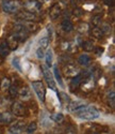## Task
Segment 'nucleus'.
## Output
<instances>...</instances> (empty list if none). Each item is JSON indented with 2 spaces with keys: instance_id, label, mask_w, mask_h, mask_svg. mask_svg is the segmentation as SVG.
<instances>
[{
  "instance_id": "35",
  "label": "nucleus",
  "mask_w": 115,
  "mask_h": 134,
  "mask_svg": "<svg viewBox=\"0 0 115 134\" xmlns=\"http://www.w3.org/2000/svg\"><path fill=\"white\" fill-rule=\"evenodd\" d=\"M65 133L66 134H77V130L74 126H68L65 130Z\"/></svg>"
},
{
  "instance_id": "15",
  "label": "nucleus",
  "mask_w": 115,
  "mask_h": 134,
  "mask_svg": "<svg viewBox=\"0 0 115 134\" xmlns=\"http://www.w3.org/2000/svg\"><path fill=\"white\" fill-rule=\"evenodd\" d=\"M44 58H45V62H46L45 65H47L48 68H51L52 64H53V53H52V51L48 49L47 52H45Z\"/></svg>"
},
{
  "instance_id": "6",
  "label": "nucleus",
  "mask_w": 115,
  "mask_h": 134,
  "mask_svg": "<svg viewBox=\"0 0 115 134\" xmlns=\"http://www.w3.org/2000/svg\"><path fill=\"white\" fill-rule=\"evenodd\" d=\"M24 8L26 11H29L31 13H40L42 11V4L37 1V0H28L24 3Z\"/></svg>"
},
{
  "instance_id": "39",
  "label": "nucleus",
  "mask_w": 115,
  "mask_h": 134,
  "mask_svg": "<svg viewBox=\"0 0 115 134\" xmlns=\"http://www.w3.org/2000/svg\"><path fill=\"white\" fill-rule=\"evenodd\" d=\"M0 134H1V132H0Z\"/></svg>"
},
{
  "instance_id": "5",
  "label": "nucleus",
  "mask_w": 115,
  "mask_h": 134,
  "mask_svg": "<svg viewBox=\"0 0 115 134\" xmlns=\"http://www.w3.org/2000/svg\"><path fill=\"white\" fill-rule=\"evenodd\" d=\"M11 111L16 117H25L27 115V107L20 101H16L11 106Z\"/></svg>"
},
{
  "instance_id": "25",
  "label": "nucleus",
  "mask_w": 115,
  "mask_h": 134,
  "mask_svg": "<svg viewBox=\"0 0 115 134\" xmlns=\"http://www.w3.org/2000/svg\"><path fill=\"white\" fill-rule=\"evenodd\" d=\"M83 44H82V47H83V49L85 51V52H87V53H91V52H93V49H94V43L92 42V41H84V42H82Z\"/></svg>"
},
{
  "instance_id": "16",
  "label": "nucleus",
  "mask_w": 115,
  "mask_h": 134,
  "mask_svg": "<svg viewBox=\"0 0 115 134\" xmlns=\"http://www.w3.org/2000/svg\"><path fill=\"white\" fill-rule=\"evenodd\" d=\"M24 26H25L26 30H27L29 33L36 32V31L39 30V26H37V24L33 23V21H25V23H24Z\"/></svg>"
},
{
  "instance_id": "22",
  "label": "nucleus",
  "mask_w": 115,
  "mask_h": 134,
  "mask_svg": "<svg viewBox=\"0 0 115 134\" xmlns=\"http://www.w3.org/2000/svg\"><path fill=\"white\" fill-rule=\"evenodd\" d=\"M51 120L55 124H62L64 121V115L62 113H54V114H51L50 116Z\"/></svg>"
},
{
  "instance_id": "7",
  "label": "nucleus",
  "mask_w": 115,
  "mask_h": 134,
  "mask_svg": "<svg viewBox=\"0 0 115 134\" xmlns=\"http://www.w3.org/2000/svg\"><path fill=\"white\" fill-rule=\"evenodd\" d=\"M16 17L18 19L25 20V21H34V20L37 19L36 14L31 13V12H29V11H26V10H19L18 12L16 13Z\"/></svg>"
},
{
  "instance_id": "30",
  "label": "nucleus",
  "mask_w": 115,
  "mask_h": 134,
  "mask_svg": "<svg viewBox=\"0 0 115 134\" xmlns=\"http://www.w3.org/2000/svg\"><path fill=\"white\" fill-rule=\"evenodd\" d=\"M40 47H42V48H47L48 46H49V38L48 37H44V38H42L41 40H40Z\"/></svg>"
},
{
  "instance_id": "19",
  "label": "nucleus",
  "mask_w": 115,
  "mask_h": 134,
  "mask_svg": "<svg viewBox=\"0 0 115 134\" xmlns=\"http://www.w3.org/2000/svg\"><path fill=\"white\" fill-rule=\"evenodd\" d=\"M10 53V48L7 44V41H2L0 42V57L4 58L5 56H8Z\"/></svg>"
},
{
  "instance_id": "4",
  "label": "nucleus",
  "mask_w": 115,
  "mask_h": 134,
  "mask_svg": "<svg viewBox=\"0 0 115 134\" xmlns=\"http://www.w3.org/2000/svg\"><path fill=\"white\" fill-rule=\"evenodd\" d=\"M32 88H33V90L34 92H35L36 97L39 98V100L41 102H45V99H46V88L43 84V82L41 81H36V82H32L31 84Z\"/></svg>"
},
{
  "instance_id": "1",
  "label": "nucleus",
  "mask_w": 115,
  "mask_h": 134,
  "mask_svg": "<svg viewBox=\"0 0 115 134\" xmlns=\"http://www.w3.org/2000/svg\"><path fill=\"white\" fill-rule=\"evenodd\" d=\"M74 113L76 114L77 117H79L82 120H94L99 117V111L95 107L86 105V104L78 108Z\"/></svg>"
},
{
  "instance_id": "37",
  "label": "nucleus",
  "mask_w": 115,
  "mask_h": 134,
  "mask_svg": "<svg viewBox=\"0 0 115 134\" xmlns=\"http://www.w3.org/2000/svg\"><path fill=\"white\" fill-rule=\"evenodd\" d=\"M93 52H95L96 56H100V55H102V53H103V48H102V47H94Z\"/></svg>"
},
{
  "instance_id": "24",
  "label": "nucleus",
  "mask_w": 115,
  "mask_h": 134,
  "mask_svg": "<svg viewBox=\"0 0 115 134\" xmlns=\"http://www.w3.org/2000/svg\"><path fill=\"white\" fill-rule=\"evenodd\" d=\"M77 30L79 31V33H86L90 31V25L87 23H80L77 27Z\"/></svg>"
},
{
  "instance_id": "8",
  "label": "nucleus",
  "mask_w": 115,
  "mask_h": 134,
  "mask_svg": "<svg viewBox=\"0 0 115 134\" xmlns=\"http://www.w3.org/2000/svg\"><path fill=\"white\" fill-rule=\"evenodd\" d=\"M63 73L66 77H74V76L80 74V69L73 63H67V64L64 65Z\"/></svg>"
},
{
  "instance_id": "9",
  "label": "nucleus",
  "mask_w": 115,
  "mask_h": 134,
  "mask_svg": "<svg viewBox=\"0 0 115 134\" xmlns=\"http://www.w3.org/2000/svg\"><path fill=\"white\" fill-rule=\"evenodd\" d=\"M19 40L18 38L14 35V33H12V35H10L8 40H7V44H8V46L10 48V51H16L19 46Z\"/></svg>"
},
{
  "instance_id": "33",
  "label": "nucleus",
  "mask_w": 115,
  "mask_h": 134,
  "mask_svg": "<svg viewBox=\"0 0 115 134\" xmlns=\"http://www.w3.org/2000/svg\"><path fill=\"white\" fill-rule=\"evenodd\" d=\"M22 132H24V130L17 129V128H14V127H12V126H10V128H9L7 134H21Z\"/></svg>"
},
{
  "instance_id": "28",
  "label": "nucleus",
  "mask_w": 115,
  "mask_h": 134,
  "mask_svg": "<svg viewBox=\"0 0 115 134\" xmlns=\"http://www.w3.org/2000/svg\"><path fill=\"white\" fill-rule=\"evenodd\" d=\"M9 92H10V94H11V97H12V98L17 97L18 96V87L16 85H12V84H11V86L9 88Z\"/></svg>"
},
{
  "instance_id": "2",
  "label": "nucleus",
  "mask_w": 115,
  "mask_h": 134,
  "mask_svg": "<svg viewBox=\"0 0 115 134\" xmlns=\"http://www.w3.org/2000/svg\"><path fill=\"white\" fill-rule=\"evenodd\" d=\"M21 4L17 0H4L2 2V9L8 14H15L20 10Z\"/></svg>"
},
{
  "instance_id": "18",
  "label": "nucleus",
  "mask_w": 115,
  "mask_h": 134,
  "mask_svg": "<svg viewBox=\"0 0 115 134\" xmlns=\"http://www.w3.org/2000/svg\"><path fill=\"white\" fill-rule=\"evenodd\" d=\"M83 105H85V103L82 101H73V102L68 103V109H69V111H72V113H74V111H76L78 108H80Z\"/></svg>"
},
{
  "instance_id": "31",
  "label": "nucleus",
  "mask_w": 115,
  "mask_h": 134,
  "mask_svg": "<svg viewBox=\"0 0 115 134\" xmlns=\"http://www.w3.org/2000/svg\"><path fill=\"white\" fill-rule=\"evenodd\" d=\"M92 24L94 27H99L101 25V16L100 15H95L92 18Z\"/></svg>"
},
{
  "instance_id": "29",
  "label": "nucleus",
  "mask_w": 115,
  "mask_h": 134,
  "mask_svg": "<svg viewBox=\"0 0 115 134\" xmlns=\"http://www.w3.org/2000/svg\"><path fill=\"white\" fill-rule=\"evenodd\" d=\"M108 101H109V104H111V106L114 108V106H115V94H114L113 89H111V91H109V93H108Z\"/></svg>"
},
{
  "instance_id": "13",
  "label": "nucleus",
  "mask_w": 115,
  "mask_h": 134,
  "mask_svg": "<svg viewBox=\"0 0 115 134\" xmlns=\"http://www.w3.org/2000/svg\"><path fill=\"white\" fill-rule=\"evenodd\" d=\"M92 59L91 57L88 56V54H81V55H79V57H78V63L80 65H82V66H87L90 63H91Z\"/></svg>"
},
{
  "instance_id": "23",
  "label": "nucleus",
  "mask_w": 115,
  "mask_h": 134,
  "mask_svg": "<svg viewBox=\"0 0 115 134\" xmlns=\"http://www.w3.org/2000/svg\"><path fill=\"white\" fill-rule=\"evenodd\" d=\"M12 120V116L8 111H0V124H4V122H10Z\"/></svg>"
},
{
  "instance_id": "10",
  "label": "nucleus",
  "mask_w": 115,
  "mask_h": 134,
  "mask_svg": "<svg viewBox=\"0 0 115 134\" xmlns=\"http://www.w3.org/2000/svg\"><path fill=\"white\" fill-rule=\"evenodd\" d=\"M62 14V5L60 3H54L50 8L49 11V16L51 19H56L60 15Z\"/></svg>"
},
{
  "instance_id": "26",
  "label": "nucleus",
  "mask_w": 115,
  "mask_h": 134,
  "mask_svg": "<svg viewBox=\"0 0 115 134\" xmlns=\"http://www.w3.org/2000/svg\"><path fill=\"white\" fill-rule=\"evenodd\" d=\"M37 129V125H36V122H31V124H29L26 129H25V132L26 134H33L34 132L36 131Z\"/></svg>"
},
{
  "instance_id": "3",
  "label": "nucleus",
  "mask_w": 115,
  "mask_h": 134,
  "mask_svg": "<svg viewBox=\"0 0 115 134\" xmlns=\"http://www.w3.org/2000/svg\"><path fill=\"white\" fill-rule=\"evenodd\" d=\"M41 70H42V73H43V76H44V80L46 81V83H47L48 87H49L50 89H53V90H54L56 84H55L53 74H52V72L50 71V69L48 68L47 65L43 64V65L41 66Z\"/></svg>"
},
{
  "instance_id": "17",
  "label": "nucleus",
  "mask_w": 115,
  "mask_h": 134,
  "mask_svg": "<svg viewBox=\"0 0 115 134\" xmlns=\"http://www.w3.org/2000/svg\"><path fill=\"white\" fill-rule=\"evenodd\" d=\"M103 35H105V33L102 32V30H101L100 27H93V28L91 29V36L93 37L94 39L99 40V39H101L103 37Z\"/></svg>"
},
{
  "instance_id": "38",
  "label": "nucleus",
  "mask_w": 115,
  "mask_h": 134,
  "mask_svg": "<svg viewBox=\"0 0 115 134\" xmlns=\"http://www.w3.org/2000/svg\"><path fill=\"white\" fill-rule=\"evenodd\" d=\"M103 2H105L107 5H112L114 3V0H103Z\"/></svg>"
},
{
  "instance_id": "11",
  "label": "nucleus",
  "mask_w": 115,
  "mask_h": 134,
  "mask_svg": "<svg viewBox=\"0 0 115 134\" xmlns=\"http://www.w3.org/2000/svg\"><path fill=\"white\" fill-rule=\"evenodd\" d=\"M18 97L21 101H28L31 99V92L28 87H22L18 91Z\"/></svg>"
},
{
  "instance_id": "34",
  "label": "nucleus",
  "mask_w": 115,
  "mask_h": 134,
  "mask_svg": "<svg viewBox=\"0 0 115 134\" xmlns=\"http://www.w3.org/2000/svg\"><path fill=\"white\" fill-rule=\"evenodd\" d=\"M35 54H36V57H37L39 59H43L44 56H45V49L39 46L37 49H36V52H35Z\"/></svg>"
},
{
  "instance_id": "36",
  "label": "nucleus",
  "mask_w": 115,
  "mask_h": 134,
  "mask_svg": "<svg viewBox=\"0 0 115 134\" xmlns=\"http://www.w3.org/2000/svg\"><path fill=\"white\" fill-rule=\"evenodd\" d=\"M101 30H102L103 33H109L111 31V26L109 24H103L101 26Z\"/></svg>"
},
{
  "instance_id": "32",
  "label": "nucleus",
  "mask_w": 115,
  "mask_h": 134,
  "mask_svg": "<svg viewBox=\"0 0 115 134\" xmlns=\"http://www.w3.org/2000/svg\"><path fill=\"white\" fill-rule=\"evenodd\" d=\"M12 64L14 65V68L17 69L19 72H22V70H21V65H20V60H19L18 57L13 58V60H12Z\"/></svg>"
},
{
  "instance_id": "14",
  "label": "nucleus",
  "mask_w": 115,
  "mask_h": 134,
  "mask_svg": "<svg viewBox=\"0 0 115 134\" xmlns=\"http://www.w3.org/2000/svg\"><path fill=\"white\" fill-rule=\"evenodd\" d=\"M82 81H83V77L80 75V74L74 76L73 80H72V82H71V89H72V90H74L75 88H78V87L81 86Z\"/></svg>"
},
{
  "instance_id": "27",
  "label": "nucleus",
  "mask_w": 115,
  "mask_h": 134,
  "mask_svg": "<svg viewBox=\"0 0 115 134\" xmlns=\"http://www.w3.org/2000/svg\"><path fill=\"white\" fill-rule=\"evenodd\" d=\"M58 97H59L60 101L62 104H65V105H68V103H69V97H68L66 93L64 92H59L58 93Z\"/></svg>"
},
{
  "instance_id": "20",
  "label": "nucleus",
  "mask_w": 115,
  "mask_h": 134,
  "mask_svg": "<svg viewBox=\"0 0 115 134\" xmlns=\"http://www.w3.org/2000/svg\"><path fill=\"white\" fill-rule=\"evenodd\" d=\"M53 77H54V81L58 82V84L60 85V87L64 88V83H63V80H62V77H61V74L59 72V69H58V66H54L53 68Z\"/></svg>"
},
{
  "instance_id": "21",
  "label": "nucleus",
  "mask_w": 115,
  "mask_h": 134,
  "mask_svg": "<svg viewBox=\"0 0 115 134\" xmlns=\"http://www.w3.org/2000/svg\"><path fill=\"white\" fill-rule=\"evenodd\" d=\"M11 84L12 83H11V80L9 77H4V79H2L1 83H0V89H1L2 91H8Z\"/></svg>"
},
{
  "instance_id": "12",
  "label": "nucleus",
  "mask_w": 115,
  "mask_h": 134,
  "mask_svg": "<svg viewBox=\"0 0 115 134\" xmlns=\"http://www.w3.org/2000/svg\"><path fill=\"white\" fill-rule=\"evenodd\" d=\"M61 28L63 29L64 32L66 33H69L74 30V25L72 23V20L69 18H64L62 20V23H61Z\"/></svg>"
}]
</instances>
